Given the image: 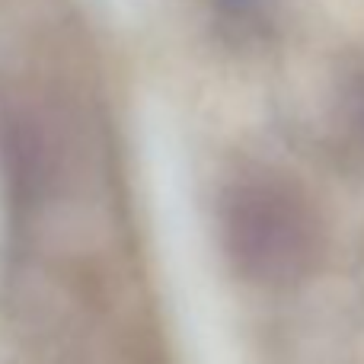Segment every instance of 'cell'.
<instances>
[{
  "instance_id": "obj_1",
  "label": "cell",
  "mask_w": 364,
  "mask_h": 364,
  "mask_svg": "<svg viewBox=\"0 0 364 364\" xmlns=\"http://www.w3.org/2000/svg\"><path fill=\"white\" fill-rule=\"evenodd\" d=\"M220 240L233 269L259 284L294 282L316 256L314 214L272 179H246L224 195Z\"/></svg>"
},
{
  "instance_id": "obj_2",
  "label": "cell",
  "mask_w": 364,
  "mask_h": 364,
  "mask_svg": "<svg viewBox=\"0 0 364 364\" xmlns=\"http://www.w3.org/2000/svg\"><path fill=\"white\" fill-rule=\"evenodd\" d=\"M45 164H48V154H45L42 132L19 115L0 119V173H4L6 198L16 218L36 208L45 176H48Z\"/></svg>"
}]
</instances>
